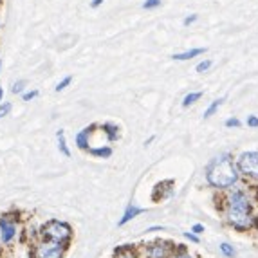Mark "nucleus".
<instances>
[{"instance_id":"1","label":"nucleus","mask_w":258,"mask_h":258,"mask_svg":"<svg viewBox=\"0 0 258 258\" xmlns=\"http://www.w3.org/2000/svg\"><path fill=\"white\" fill-rule=\"evenodd\" d=\"M206 177H208V182L211 186H215V188H229V186H233L237 182L238 173L231 157L228 154H224L215 157V159L208 164Z\"/></svg>"},{"instance_id":"2","label":"nucleus","mask_w":258,"mask_h":258,"mask_svg":"<svg viewBox=\"0 0 258 258\" xmlns=\"http://www.w3.org/2000/svg\"><path fill=\"white\" fill-rule=\"evenodd\" d=\"M249 211H251V204L245 197L244 191H233L229 195V222L235 226V228H247L251 224L249 219Z\"/></svg>"},{"instance_id":"3","label":"nucleus","mask_w":258,"mask_h":258,"mask_svg":"<svg viewBox=\"0 0 258 258\" xmlns=\"http://www.w3.org/2000/svg\"><path fill=\"white\" fill-rule=\"evenodd\" d=\"M40 235H42V238H45V240H52V242H58V244L69 245L71 238H73V228H71L67 222L52 219V220H47V222L40 228Z\"/></svg>"},{"instance_id":"4","label":"nucleus","mask_w":258,"mask_h":258,"mask_svg":"<svg viewBox=\"0 0 258 258\" xmlns=\"http://www.w3.org/2000/svg\"><path fill=\"white\" fill-rule=\"evenodd\" d=\"M67 245L58 244V242L45 240L42 238V242H38L35 247V256L36 258H63Z\"/></svg>"},{"instance_id":"5","label":"nucleus","mask_w":258,"mask_h":258,"mask_svg":"<svg viewBox=\"0 0 258 258\" xmlns=\"http://www.w3.org/2000/svg\"><path fill=\"white\" fill-rule=\"evenodd\" d=\"M18 233V226L17 220L13 219L11 215H2L0 217V242L4 245L11 244L15 240Z\"/></svg>"},{"instance_id":"6","label":"nucleus","mask_w":258,"mask_h":258,"mask_svg":"<svg viewBox=\"0 0 258 258\" xmlns=\"http://www.w3.org/2000/svg\"><path fill=\"white\" fill-rule=\"evenodd\" d=\"M238 168L242 173L251 177H258V152H245L238 159Z\"/></svg>"},{"instance_id":"7","label":"nucleus","mask_w":258,"mask_h":258,"mask_svg":"<svg viewBox=\"0 0 258 258\" xmlns=\"http://www.w3.org/2000/svg\"><path fill=\"white\" fill-rule=\"evenodd\" d=\"M172 254V244L168 242H155L148 247V258H170Z\"/></svg>"},{"instance_id":"8","label":"nucleus","mask_w":258,"mask_h":258,"mask_svg":"<svg viewBox=\"0 0 258 258\" xmlns=\"http://www.w3.org/2000/svg\"><path fill=\"white\" fill-rule=\"evenodd\" d=\"M96 128V125H91V126H85L80 134H76V145L80 150H89V136L91 132Z\"/></svg>"},{"instance_id":"9","label":"nucleus","mask_w":258,"mask_h":258,"mask_svg":"<svg viewBox=\"0 0 258 258\" xmlns=\"http://www.w3.org/2000/svg\"><path fill=\"white\" fill-rule=\"evenodd\" d=\"M143 211H145L143 208L136 206V204H128V206H126V210H125V213H123V217H121V220L117 224H119V226H125L126 222H130L132 219H136L138 215H141Z\"/></svg>"},{"instance_id":"10","label":"nucleus","mask_w":258,"mask_h":258,"mask_svg":"<svg viewBox=\"0 0 258 258\" xmlns=\"http://www.w3.org/2000/svg\"><path fill=\"white\" fill-rule=\"evenodd\" d=\"M56 139H58V148H60L61 154H63L65 157H71V150H69V147H67V141H65L63 130H58V132H56Z\"/></svg>"},{"instance_id":"11","label":"nucleus","mask_w":258,"mask_h":258,"mask_svg":"<svg viewBox=\"0 0 258 258\" xmlns=\"http://www.w3.org/2000/svg\"><path fill=\"white\" fill-rule=\"evenodd\" d=\"M203 52H204V49H191V51L181 52V54H173V60L184 61V60H189V58H194V56L203 54Z\"/></svg>"},{"instance_id":"12","label":"nucleus","mask_w":258,"mask_h":258,"mask_svg":"<svg viewBox=\"0 0 258 258\" xmlns=\"http://www.w3.org/2000/svg\"><path fill=\"white\" fill-rule=\"evenodd\" d=\"M89 152H91L94 157H101V159H107V157H110L112 155V148L108 147H101V148H89Z\"/></svg>"},{"instance_id":"13","label":"nucleus","mask_w":258,"mask_h":258,"mask_svg":"<svg viewBox=\"0 0 258 258\" xmlns=\"http://www.w3.org/2000/svg\"><path fill=\"white\" fill-rule=\"evenodd\" d=\"M101 128L105 130V134H107V136H108V139H110V141H116L117 136H119V134H117V126H116V125H110V123H105V125L101 126Z\"/></svg>"},{"instance_id":"14","label":"nucleus","mask_w":258,"mask_h":258,"mask_svg":"<svg viewBox=\"0 0 258 258\" xmlns=\"http://www.w3.org/2000/svg\"><path fill=\"white\" fill-rule=\"evenodd\" d=\"M201 96H203V92H191V94H188L184 99H182V107H189V105H194L197 99H201Z\"/></svg>"},{"instance_id":"15","label":"nucleus","mask_w":258,"mask_h":258,"mask_svg":"<svg viewBox=\"0 0 258 258\" xmlns=\"http://www.w3.org/2000/svg\"><path fill=\"white\" fill-rule=\"evenodd\" d=\"M222 101H224V98L215 99V101H213V103H211L210 107L206 108V112H204V117H210V116H213V114H215V110H217V108H219L220 105H222Z\"/></svg>"},{"instance_id":"16","label":"nucleus","mask_w":258,"mask_h":258,"mask_svg":"<svg viewBox=\"0 0 258 258\" xmlns=\"http://www.w3.org/2000/svg\"><path fill=\"white\" fill-rule=\"evenodd\" d=\"M71 82H73V78H71V76L63 78V80H61V82L58 83V85H56V92H61V91H65V89H67V85H69Z\"/></svg>"},{"instance_id":"17","label":"nucleus","mask_w":258,"mask_h":258,"mask_svg":"<svg viewBox=\"0 0 258 258\" xmlns=\"http://www.w3.org/2000/svg\"><path fill=\"white\" fill-rule=\"evenodd\" d=\"M220 249H222V253L226 254V256H233V254H235V249H233L229 244H220Z\"/></svg>"},{"instance_id":"18","label":"nucleus","mask_w":258,"mask_h":258,"mask_svg":"<svg viewBox=\"0 0 258 258\" xmlns=\"http://www.w3.org/2000/svg\"><path fill=\"white\" fill-rule=\"evenodd\" d=\"M9 112H11V103H2V105H0V117L8 116Z\"/></svg>"},{"instance_id":"19","label":"nucleus","mask_w":258,"mask_h":258,"mask_svg":"<svg viewBox=\"0 0 258 258\" xmlns=\"http://www.w3.org/2000/svg\"><path fill=\"white\" fill-rule=\"evenodd\" d=\"M211 67V61L206 60V61H201V63L197 65V73H204V71H208Z\"/></svg>"},{"instance_id":"20","label":"nucleus","mask_w":258,"mask_h":258,"mask_svg":"<svg viewBox=\"0 0 258 258\" xmlns=\"http://www.w3.org/2000/svg\"><path fill=\"white\" fill-rule=\"evenodd\" d=\"M24 87H26V82L22 80V82H17L13 85V94H20L22 91H24Z\"/></svg>"},{"instance_id":"21","label":"nucleus","mask_w":258,"mask_h":258,"mask_svg":"<svg viewBox=\"0 0 258 258\" xmlns=\"http://www.w3.org/2000/svg\"><path fill=\"white\" fill-rule=\"evenodd\" d=\"M159 4H161V0H147V2L143 4V8H145V9H150V8H157Z\"/></svg>"},{"instance_id":"22","label":"nucleus","mask_w":258,"mask_h":258,"mask_svg":"<svg viewBox=\"0 0 258 258\" xmlns=\"http://www.w3.org/2000/svg\"><path fill=\"white\" fill-rule=\"evenodd\" d=\"M36 96H38V91H31V92H26L22 98H24V101H31V99H35Z\"/></svg>"},{"instance_id":"23","label":"nucleus","mask_w":258,"mask_h":258,"mask_svg":"<svg viewBox=\"0 0 258 258\" xmlns=\"http://www.w3.org/2000/svg\"><path fill=\"white\" fill-rule=\"evenodd\" d=\"M191 231H194V235H201L204 231V226L203 224H195L194 228H191Z\"/></svg>"},{"instance_id":"24","label":"nucleus","mask_w":258,"mask_h":258,"mask_svg":"<svg viewBox=\"0 0 258 258\" xmlns=\"http://www.w3.org/2000/svg\"><path fill=\"white\" fill-rule=\"evenodd\" d=\"M184 237H186V238H189L191 242H199V237H197V235H194V233H188V231H186V233H184Z\"/></svg>"},{"instance_id":"25","label":"nucleus","mask_w":258,"mask_h":258,"mask_svg":"<svg viewBox=\"0 0 258 258\" xmlns=\"http://www.w3.org/2000/svg\"><path fill=\"white\" fill-rule=\"evenodd\" d=\"M240 125V121L238 119H228L226 121V126H238Z\"/></svg>"},{"instance_id":"26","label":"nucleus","mask_w":258,"mask_h":258,"mask_svg":"<svg viewBox=\"0 0 258 258\" xmlns=\"http://www.w3.org/2000/svg\"><path fill=\"white\" fill-rule=\"evenodd\" d=\"M247 125H249V126H258V117H249V119H247Z\"/></svg>"},{"instance_id":"27","label":"nucleus","mask_w":258,"mask_h":258,"mask_svg":"<svg viewBox=\"0 0 258 258\" xmlns=\"http://www.w3.org/2000/svg\"><path fill=\"white\" fill-rule=\"evenodd\" d=\"M197 20V15H194V17H188V18H184V24L188 26V24H191V22H195Z\"/></svg>"},{"instance_id":"28","label":"nucleus","mask_w":258,"mask_h":258,"mask_svg":"<svg viewBox=\"0 0 258 258\" xmlns=\"http://www.w3.org/2000/svg\"><path fill=\"white\" fill-rule=\"evenodd\" d=\"M175 258H191V256H189V254L186 253V251H181L179 254H175Z\"/></svg>"},{"instance_id":"29","label":"nucleus","mask_w":258,"mask_h":258,"mask_svg":"<svg viewBox=\"0 0 258 258\" xmlns=\"http://www.w3.org/2000/svg\"><path fill=\"white\" fill-rule=\"evenodd\" d=\"M2 98H4V89L0 87V103H2Z\"/></svg>"},{"instance_id":"30","label":"nucleus","mask_w":258,"mask_h":258,"mask_svg":"<svg viewBox=\"0 0 258 258\" xmlns=\"http://www.w3.org/2000/svg\"><path fill=\"white\" fill-rule=\"evenodd\" d=\"M101 2H103V0H94V2H92V6H94V8H96V6H99V4H101Z\"/></svg>"},{"instance_id":"31","label":"nucleus","mask_w":258,"mask_h":258,"mask_svg":"<svg viewBox=\"0 0 258 258\" xmlns=\"http://www.w3.org/2000/svg\"><path fill=\"white\" fill-rule=\"evenodd\" d=\"M0 65H2V63H0Z\"/></svg>"}]
</instances>
